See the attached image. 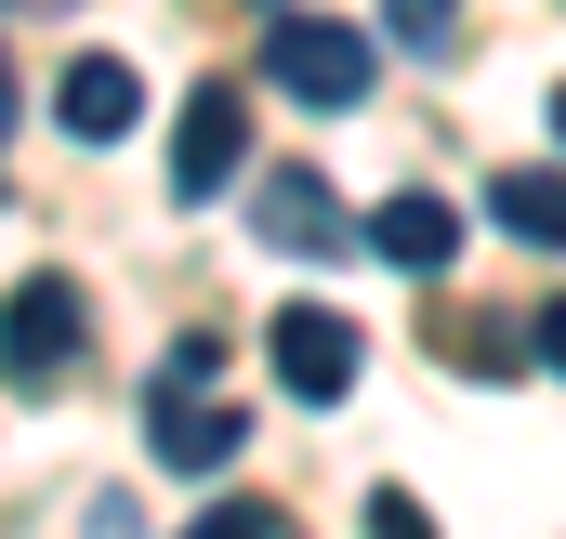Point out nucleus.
<instances>
[{
    "label": "nucleus",
    "mask_w": 566,
    "mask_h": 539,
    "mask_svg": "<svg viewBox=\"0 0 566 539\" xmlns=\"http://www.w3.org/2000/svg\"><path fill=\"white\" fill-rule=\"evenodd\" d=\"M251 237H264V251H343L329 171H264V184H251Z\"/></svg>",
    "instance_id": "423d86ee"
},
{
    "label": "nucleus",
    "mask_w": 566,
    "mask_h": 539,
    "mask_svg": "<svg viewBox=\"0 0 566 539\" xmlns=\"http://www.w3.org/2000/svg\"><path fill=\"white\" fill-rule=\"evenodd\" d=\"M238 171H251V93H238V80H211V93L171 119V198H185V211H211Z\"/></svg>",
    "instance_id": "7ed1b4c3"
},
{
    "label": "nucleus",
    "mask_w": 566,
    "mask_h": 539,
    "mask_svg": "<svg viewBox=\"0 0 566 539\" xmlns=\"http://www.w3.org/2000/svg\"><path fill=\"white\" fill-rule=\"evenodd\" d=\"M369 539H434V527H422V500H409V487H382V500H369Z\"/></svg>",
    "instance_id": "f8f14e48"
},
{
    "label": "nucleus",
    "mask_w": 566,
    "mask_h": 539,
    "mask_svg": "<svg viewBox=\"0 0 566 539\" xmlns=\"http://www.w3.org/2000/svg\"><path fill=\"white\" fill-rule=\"evenodd\" d=\"M185 539H277V514H264V500H211Z\"/></svg>",
    "instance_id": "9d476101"
},
{
    "label": "nucleus",
    "mask_w": 566,
    "mask_h": 539,
    "mask_svg": "<svg viewBox=\"0 0 566 539\" xmlns=\"http://www.w3.org/2000/svg\"><path fill=\"white\" fill-rule=\"evenodd\" d=\"M554 145H566V80H554Z\"/></svg>",
    "instance_id": "2eb2a0df"
},
{
    "label": "nucleus",
    "mask_w": 566,
    "mask_h": 539,
    "mask_svg": "<svg viewBox=\"0 0 566 539\" xmlns=\"http://www.w3.org/2000/svg\"><path fill=\"white\" fill-rule=\"evenodd\" d=\"M488 211H501L527 251H566V171H501V184H488Z\"/></svg>",
    "instance_id": "1a4fd4ad"
},
{
    "label": "nucleus",
    "mask_w": 566,
    "mask_h": 539,
    "mask_svg": "<svg viewBox=\"0 0 566 539\" xmlns=\"http://www.w3.org/2000/svg\"><path fill=\"white\" fill-rule=\"evenodd\" d=\"M53 119H66L80 145H119V133L145 119V66H119V53H80V66L53 80Z\"/></svg>",
    "instance_id": "0eeeda50"
},
{
    "label": "nucleus",
    "mask_w": 566,
    "mask_h": 539,
    "mask_svg": "<svg viewBox=\"0 0 566 539\" xmlns=\"http://www.w3.org/2000/svg\"><path fill=\"white\" fill-rule=\"evenodd\" d=\"M0 133H13V66H0Z\"/></svg>",
    "instance_id": "4468645a"
},
{
    "label": "nucleus",
    "mask_w": 566,
    "mask_h": 539,
    "mask_svg": "<svg viewBox=\"0 0 566 539\" xmlns=\"http://www.w3.org/2000/svg\"><path fill=\"white\" fill-rule=\"evenodd\" d=\"M198 382H211V342H185V356H171V382H158V461H171V474H224V461L251 447V421H238V408H211Z\"/></svg>",
    "instance_id": "39448f33"
},
{
    "label": "nucleus",
    "mask_w": 566,
    "mask_h": 539,
    "mask_svg": "<svg viewBox=\"0 0 566 539\" xmlns=\"http://www.w3.org/2000/svg\"><path fill=\"white\" fill-rule=\"evenodd\" d=\"M541 369L566 382V303H541Z\"/></svg>",
    "instance_id": "ddd939ff"
},
{
    "label": "nucleus",
    "mask_w": 566,
    "mask_h": 539,
    "mask_svg": "<svg viewBox=\"0 0 566 539\" xmlns=\"http://www.w3.org/2000/svg\"><path fill=\"white\" fill-rule=\"evenodd\" d=\"M369 251H382V264H409V276H448V264H461V211L409 184V198H382V211H369Z\"/></svg>",
    "instance_id": "6e6552de"
},
{
    "label": "nucleus",
    "mask_w": 566,
    "mask_h": 539,
    "mask_svg": "<svg viewBox=\"0 0 566 539\" xmlns=\"http://www.w3.org/2000/svg\"><path fill=\"white\" fill-rule=\"evenodd\" d=\"M264 356H277V382L303 408H343L356 395V369H369V342H356V316H329V303H277V329H264Z\"/></svg>",
    "instance_id": "20e7f679"
},
{
    "label": "nucleus",
    "mask_w": 566,
    "mask_h": 539,
    "mask_svg": "<svg viewBox=\"0 0 566 539\" xmlns=\"http://www.w3.org/2000/svg\"><path fill=\"white\" fill-rule=\"evenodd\" d=\"M264 80H277L290 106H369V80H382V53H369V27H343V13H277L264 27Z\"/></svg>",
    "instance_id": "f257e3e1"
},
{
    "label": "nucleus",
    "mask_w": 566,
    "mask_h": 539,
    "mask_svg": "<svg viewBox=\"0 0 566 539\" xmlns=\"http://www.w3.org/2000/svg\"><path fill=\"white\" fill-rule=\"evenodd\" d=\"M448 27H461L448 0H396V40H409V53H448Z\"/></svg>",
    "instance_id": "9b49d317"
},
{
    "label": "nucleus",
    "mask_w": 566,
    "mask_h": 539,
    "mask_svg": "<svg viewBox=\"0 0 566 539\" xmlns=\"http://www.w3.org/2000/svg\"><path fill=\"white\" fill-rule=\"evenodd\" d=\"M80 342H93L80 276H27V289L0 303V382H13V395H53V382L80 369Z\"/></svg>",
    "instance_id": "f03ea898"
}]
</instances>
